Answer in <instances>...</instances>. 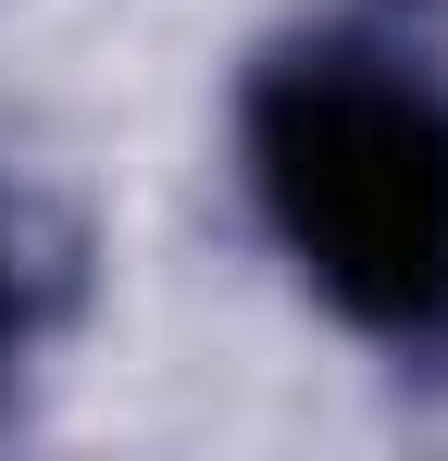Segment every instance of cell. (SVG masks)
Listing matches in <instances>:
<instances>
[{"mask_svg":"<svg viewBox=\"0 0 448 461\" xmlns=\"http://www.w3.org/2000/svg\"><path fill=\"white\" fill-rule=\"evenodd\" d=\"M249 162L287 249L349 324H448V100L362 63H287L249 100Z\"/></svg>","mask_w":448,"mask_h":461,"instance_id":"1","label":"cell"}]
</instances>
